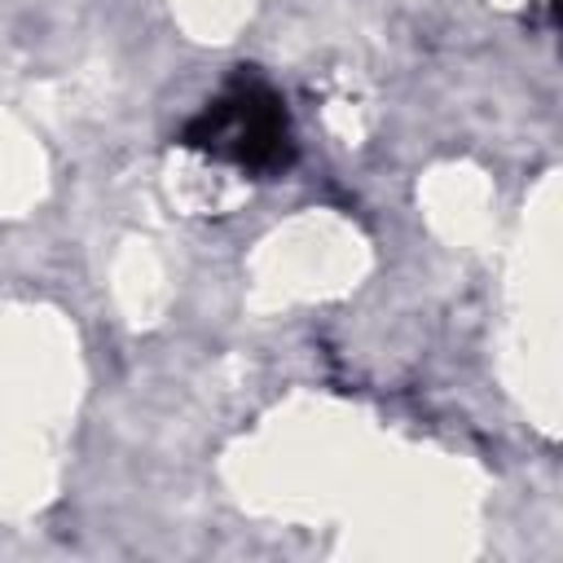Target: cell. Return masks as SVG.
Masks as SVG:
<instances>
[{"mask_svg": "<svg viewBox=\"0 0 563 563\" xmlns=\"http://www.w3.org/2000/svg\"><path fill=\"white\" fill-rule=\"evenodd\" d=\"M180 141L246 172H282L295 154L286 106L255 75H238L216 101H207V110L180 132Z\"/></svg>", "mask_w": 563, "mask_h": 563, "instance_id": "6da1fadb", "label": "cell"}]
</instances>
